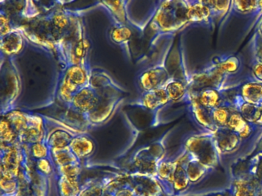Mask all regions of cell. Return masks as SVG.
Returning a JSON list of instances; mask_svg holds the SVG:
<instances>
[{
	"label": "cell",
	"mask_w": 262,
	"mask_h": 196,
	"mask_svg": "<svg viewBox=\"0 0 262 196\" xmlns=\"http://www.w3.org/2000/svg\"><path fill=\"white\" fill-rule=\"evenodd\" d=\"M229 186L234 196H262V152L231 165Z\"/></svg>",
	"instance_id": "cell-1"
},
{
	"label": "cell",
	"mask_w": 262,
	"mask_h": 196,
	"mask_svg": "<svg viewBox=\"0 0 262 196\" xmlns=\"http://www.w3.org/2000/svg\"><path fill=\"white\" fill-rule=\"evenodd\" d=\"M188 7V0L162 2L151 20V29L159 34H171L182 30L190 24Z\"/></svg>",
	"instance_id": "cell-2"
},
{
	"label": "cell",
	"mask_w": 262,
	"mask_h": 196,
	"mask_svg": "<svg viewBox=\"0 0 262 196\" xmlns=\"http://www.w3.org/2000/svg\"><path fill=\"white\" fill-rule=\"evenodd\" d=\"M182 150L212 171L221 162V156L211 132L204 131L188 136Z\"/></svg>",
	"instance_id": "cell-3"
},
{
	"label": "cell",
	"mask_w": 262,
	"mask_h": 196,
	"mask_svg": "<svg viewBox=\"0 0 262 196\" xmlns=\"http://www.w3.org/2000/svg\"><path fill=\"white\" fill-rule=\"evenodd\" d=\"M228 77L214 63L211 62L202 70L189 75L188 92L189 93H195L208 88L222 91L227 87L226 81Z\"/></svg>",
	"instance_id": "cell-4"
},
{
	"label": "cell",
	"mask_w": 262,
	"mask_h": 196,
	"mask_svg": "<svg viewBox=\"0 0 262 196\" xmlns=\"http://www.w3.org/2000/svg\"><path fill=\"white\" fill-rule=\"evenodd\" d=\"M90 75L85 66L73 64L67 69L60 87L61 97L70 103L73 96L81 89L90 85Z\"/></svg>",
	"instance_id": "cell-5"
},
{
	"label": "cell",
	"mask_w": 262,
	"mask_h": 196,
	"mask_svg": "<svg viewBox=\"0 0 262 196\" xmlns=\"http://www.w3.org/2000/svg\"><path fill=\"white\" fill-rule=\"evenodd\" d=\"M125 180L136 196H166L156 176L136 173L125 178Z\"/></svg>",
	"instance_id": "cell-6"
},
{
	"label": "cell",
	"mask_w": 262,
	"mask_h": 196,
	"mask_svg": "<svg viewBox=\"0 0 262 196\" xmlns=\"http://www.w3.org/2000/svg\"><path fill=\"white\" fill-rule=\"evenodd\" d=\"M171 78L165 64H159L145 70L139 78V84L144 91L164 87Z\"/></svg>",
	"instance_id": "cell-7"
},
{
	"label": "cell",
	"mask_w": 262,
	"mask_h": 196,
	"mask_svg": "<svg viewBox=\"0 0 262 196\" xmlns=\"http://www.w3.org/2000/svg\"><path fill=\"white\" fill-rule=\"evenodd\" d=\"M17 143L9 146H2L1 176L19 178L23 157Z\"/></svg>",
	"instance_id": "cell-8"
},
{
	"label": "cell",
	"mask_w": 262,
	"mask_h": 196,
	"mask_svg": "<svg viewBox=\"0 0 262 196\" xmlns=\"http://www.w3.org/2000/svg\"><path fill=\"white\" fill-rule=\"evenodd\" d=\"M99 102V91L90 84L77 92L70 104L73 110L88 115L96 108Z\"/></svg>",
	"instance_id": "cell-9"
},
{
	"label": "cell",
	"mask_w": 262,
	"mask_h": 196,
	"mask_svg": "<svg viewBox=\"0 0 262 196\" xmlns=\"http://www.w3.org/2000/svg\"><path fill=\"white\" fill-rule=\"evenodd\" d=\"M213 135L217 150L222 156L235 153L243 142L240 136L228 127H217V130L213 132Z\"/></svg>",
	"instance_id": "cell-10"
},
{
	"label": "cell",
	"mask_w": 262,
	"mask_h": 196,
	"mask_svg": "<svg viewBox=\"0 0 262 196\" xmlns=\"http://www.w3.org/2000/svg\"><path fill=\"white\" fill-rule=\"evenodd\" d=\"M186 103H188L190 112L196 124L205 130V131L213 132L217 130V127L213 121L211 110L202 106L198 102L195 98L188 94Z\"/></svg>",
	"instance_id": "cell-11"
},
{
	"label": "cell",
	"mask_w": 262,
	"mask_h": 196,
	"mask_svg": "<svg viewBox=\"0 0 262 196\" xmlns=\"http://www.w3.org/2000/svg\"><path fill=\"white\" fill-rule=\"evenodd\" d=\"M179 162V156L173 159H163L158 165L156 176L166 196H174L173 180Z\"/></svg>",
	"instance_id": "cell-12"
},
{
	"label": "cell",
	"mask_w": 262,
	"mask_h": 196,
	"mask_svg": "<svg viewBox=\"0 0 262 196\" xmlns=\"http://www.w3.org/2000/svg\"><path fill=\"white\" fill-rule=\"evenodd\" d=\"M188 18L190 24L211 26L214 20L211 10L205 1L202 0H188Z\"/></svg>",
	"instance_id": "cell-13"
},
{
	"label": "cell",
	"mask_w": 262,
	"mask_h": 196,
	"mask_svg": "<svg viewBox=\"0 0 262 196\" xmlns=\"http://www.w3.org/2000/svg\"><path fill=\"white\" fill-rule=\"evenodd\" d=\"M170 102L168 93L164 87L144 91L137 101L138 105L151 111H156Z\"/></svg>",
	"instance_id": "cell-14"
},
{
	"label": "cell",
	"mask_w": 262,
	"mask_h": 196,
	"mask_svg": "<svg viewBox=\"0 0 262 196\" xmlns=\"http://www.w3.org/2000/svg\"><path fill=\"white\" fill-rule=\"evenodd\" d=\"M188 78H176L171 76L169 81L164 86V88L168 93L170 101L186 102L189 92H188Z\"/></svg>",
	"instance_id": "cell-15"
},
{
	"label": "cell",
	"mask_w": 262,
	"mask_h": 196,
	"mask_svg": "<svg viewBox=\"0 0 262 196\" xmlns=\"http://www.w3.org/2000/svg\"><path fill=\"white\" fill-rule=\"evenodd\" d=\"M238 91L245 102L259 106L262 103V83L248 80L238 86Z\"/></svg>",
	"instance_id": "cell-16"
},
{
	"label": "cell",
	"mask_w": 262,
	"mask_h": 196,
	"mask_svg": "<svg viewBox=\"0 0 262 196\" xmlns=\"http://www.w3.org/2000/svg\"><path fill=\"white\" fill-rule=\"evenodd\" d=\"M183 160L191 185L199 183L204 178L206 177L210 172H211V169L207 168L205 165H202L201 162L190 156L185 151H184Z\"/></svg>",
	"instance_id": "cell-17"
},
{
	"label": "cell",
	"mask_w": 262,
	"mask_h": 196,
	"mask_svg": "<svg viewBox=\"0 0 262 196\" xmlns=\"http://www.w3.org/2000/svg\"><path fill=\"white\" fill-rule=\"evenodd\" d=\"M73 154L79 161L86 159L94 153L96 145L91 138L86 135H77L70 144Z\"/></svg>",
	"instance_id": "cell-18"
},
{
	"label": "cell",
	"mask_w": 262,
	"mask_h": 196,
	"mask_svg": "<svg viewBox=\"0 0 262 196\" xmlns=\"http://www.w3.org/2000/svg\"><path fill=\"white\" fill-rule=\"evenodd\" d=\"M183 158L184 151L182 149V152L179 155V162H178L176 173H174V180H173L174 196H180L186 194L188 188L191 185L185 169Z\"/></svg>",
	"instance_id": "cell-19"
},
{
	"label": "cell",
	"mask_w": 262,
	"mask_h": 196,
	"mask_svg": "<svg viewBox=\"0 0 262 196\" xmlns=\"http://www.w3.org/2000/svg\"><path fill=\"white\" fill-rule=\"evenodd\" d=\"M227 127L240 136L242 140L248 139L253 134L255 129L254 126L245 120L243 116L236 110L231 111Z\"/></svg>",
	"instance_id": "cell-20"
},
{
	"label": "cell",
	"mask_w": 262,
	"mask_h": 196,
	"mask_svg": "<svg viewBox=\"0 0 262 196\" xmlns=\"http://www.w3.org/2000/svg\"><path fill=\"white\" fill-rule=\"evenodd\" d=\"M189 95L195 98L199 104L211 110L224 105L222 90L221 91L213 88L204 89L198 93H189Z\"/></svg>",
	"instance_id": "cell-21"
},
{
	"label": "cell",
	"mask_w": 262,
	"mask_h": 196,
	"mask_svg": "<svg viewBox=\"0 0 262 196\" xmlns=\"http://www.w3.org/2000/svg\"><path fill=\"white\" fill-rule=\"evenodd\" d=\"M116 104V99H112L110 96H102L99 93V104L91 113H89L90 119L94 122H103L111 114Z\"/></svg>",
	"instance_id": "cell-22"
},
{
	"label": "cell",
	"mask_w": 262,
	"mask_h": 196,
	"mask_svg": "<svg viewBox=\"0 0 262 196\" xmlns=\"http://www.w3.org/2000/svg\"><path fill=\"white\" fill-rule=\"evenodd\" d=\"M211 62L229 77L236 75L241 68L240 58L234 55L214 57Z\"/></svg>",
	"instance_id": "cell-23"
},
{
	"label": "cell",
	"mask_w": 262,
	"mask_h": 196,
	"mask_svg": "<svg viewBox=\"0 0 262 196\" xmlns=\"http://www.w3.org/2000/svg\"><path fill=\"white\" fill-rule=\"evenodd\" d=\"M2 51L8 55H17L24 47V39L19 32L12 31L2 36Z\"/></svg>",
	"instance_id": "cell-24"
},
{
	"label": "cell",
	"mask_w": 262,
	"mask_h": 196,
	"mask_svg": "<svg viewBox=\"0 0 262 196\" xmlns=\"http://www.w3.org/2000/svg\"><path fill=\"white\" fill-rule=\"evenodd\" d=\"M58 187L61 196H79L82 187L79 178H70L59 176Z\"/></svg>",
	"instance_id": "cell-25"
},
{
	"label": "cell",
	"mask_w": 262,
	"mask_h": 196,
	"mask_svg": "<svg viewBox=\"0 0 262 196\" xmlns=\"http://www.w3.org/2000/svg\"><path fill=\"white\" fill-rule=\"evenodd\" d=\"M76 136L65 130H56L49 136L47 144L52 149H62L69 147Z\"/></svg>",
	"instance_id": "cell-26"
},
{
	"label": "cell",
	"mask_w": 262,
	"mask_h": 196,
	"mask_svg": "<svg viewBox=\"0 0 262 196\" xmlns=\"http://www.w3.org/2000/svg\"><path fill=\"white\" fill-rule=\"evenodd\" d=\"M51 156L53 158L52 160L53 161L56 167L80 162V161L73 154L70 146L62 149H52Z\"/></svg>",
	"instance_id": "cell-27"
},
{
	"label": "cell",
	"mask_w": 262,
	"mask_h": 196,
	"mask_svg": "<svg viewBox=\"0 0 262 196\" xmlns=\"http://www.w3.org/2000/svg\"><path fill=\"white\" fill-rule=\"evenodd\" d=\"M132 31L126 24L116 22L110 31V38L112 41L119 45H127L131 39Z\"/></svg>",
	"instance_id": "cell-28"
},
{
	"label": "cell",
	"mask_w": 262,
	"mask_h": 196,
	"mask_svg": "<svg viewBox=\"0 0 262 196\" xmlns=\"http://www.w3.org/2000/svg\"><path fill=\"white\" fill-rule=\"evenodd\" d=\"M205 3L211 10L214 21L222 19L231 10L232 1L230 0H227V1L211 0V1H205Z\"/></svg>",
	"instance_id": "cell-29"
},
{
	"label": "cell",
	"mask_w": 262,
	"mask_h": 196,
	"mask_svg": "<svg viewBox=\"0 0 262 196\" xmlns=\"http://www.w3.org/2000/svg\"><path fill=\"white\" fill-rule=\"evenodd\" d=\"M258 0L253 1H244V0H234L231 4V10L240 15H257L258 12Z\"/></svg>",
	"instance_id": "cell-30"
},
{
	"label": "cell",
	"mask_w": 262,
	"mask_h": 196,
	"mask_svg": "<svg viewBox=\"0 0 262 196\" xmlns=\"http://www.w3.org/2000/svg\"><path fill=\"white\" fill-rule=\"evenodd\" d=\"M17 139H19V136L12 127L10 121L7 118L3 119L1 122V145L9 146L14 145L17 143Z\"/></svg>",
	"instance_id": "cell-31"
},
{
	"label": "cell",
	"mask_w": 262,
	"mask_h": 196,
	"mask_svg": "<svg viewBox=\"0 0 262 196\" xmlns=\"http://www.w3.org/2000/svg\"><path fill=\"white\" fill-rule=\"evenodd\" d=\"M102 4L105 6V8L111 12L112 15L116 18L118 22H126L127 16L125 11V2H102Z\"/></svg>",
	"instance_id": "cell-32"
},
{
	"label": "cell",
	"mask_w": 262,
	"mask_h": 196,
	"mask_svg": "<svg viewBox=\"0 0 262 196\" xmlns=\"http://www.w3.org/2000/svg\"><path fill=\"white\" fill-rule=\"evenodd\" d=\"M231 110L228 106L222 105L216 107L211 110L213 121L217 127H227L230 116H231Z\"/></svg>",
	"instance_id": "cell-33"
},
{
	"label": "cell",
	"mask_w": 262,
	"mask_h": 196,
	"mask_svg": "<svg viewBox=\"0 0 262 196\" xmlns=\"http://www.w3.org/2000/svg\"><path fill=\"white\" fill-rule=\"evenodd\" d=\"M0 188H1V196L16 195L19 189V179L17 178L1 176Z\"/></svg>",
	"instance_id": "cell-34"
},
{
	"label": "cell",
	"mask_w": 262,
	"mask_h": 196,
	"mask_svg": "<svg viewBox=\"0 0 262 196\" xmlns=\"http://www.w3.org/2000/svg\"><path fill=\"white\" fill-rule=\"evenodd\" d=\"M108 184L96 183L90 184L82 188L79 196H103L107 191Z\"/></svg>",
	"instance_id": "cell-35"
},
{
	"label": "cell",
	"mask_w": 262,
	"mask_h": 196,
	"mask_svg": "<svg viewBox=\"0 0 262 196\" xmlns=\"http://www.w3.org/2000/svg\"><path fill=\"white\" fill-rule=\"evenodd\" d=\"M30 151H31L32 156L36 160L50 158L51 156V150L46 142L33 144L30 145Z\"/></svg>",
	"instance_id": "cell-36"
},
{
	"label": "cell",
	"mask_w": 262,
	"mask_h": 196,
	"mask_svg": "<svg viewBox=\"0 0 262 196\" xmlns=\"http://www.w3.org/2000/svg\"><path fill=\"white\" fill-rule=\"evenodd\" d=\"M58 175L59 176H67L70 178H79L81 174L80 162L78 163L69 164L64 166L57 167Z\"/></svg>",
	"instance_id": "cell-37"
},
{
	"label": "cell",
	"mask_w": 262,
	"mask_h": 196,
	"mask_svg": "<svg viewBox=\"0 0 262 196\" xmlns=\"http://www.w3.org/2000/svg\"><path fill=\"white\" fill-rule=\"evenodd\" d=\"M253 60L262 62V37L257 32L254 34L251 41Z\"/></svg>",
	"instance_id": "cell-38"
},
{
	"label": "cell",
	"mask_w": 262,
	"mask_h": 196,
	"mask_svg": "<svg viewBox=\"0 0 262 196\" xmlns=\"http://www.w3.org/2000/svg\"><path fill=\"white\" fill-rule=\"evenodd\" d=\"M36 169L41 176H50L53 172V165L50 158L36 161Z\"/></svg>",
	"instance_id": "cell-39"
},
{
	"label": "cell",
	"mask_w": 262,
	"mask_h": 196,
	"mask_svg": "<svg viewBox=\"0 0 262 196\" xmlns=\"http://www.w3.org/2000/svg\"><path fill=\"white\" fill-rule=\"evenodd\" d=\"M180 196H234L231 187L228 186L222 189L213 190L206 192L191 193V194H184Z\"/></svg>",
	"instance_id": "cell-40"
},
{
	"label": "cell",
	"mask_w": 262,
	"mask_h": 196,
	"mask_svg": "<svg viewBox=\"0 0 262 196\" xmlns=\"http://www.w3.org/2000/svg\"><path fill=\"white\" fill-rule=\"evenodd\" d=\"M251 74H252L253 79L262 83V62L252 60Z\"/></svg>",
	"instance_id": "cell-41"
},
{
	"label": "cell",
	"mask_w": 262,
	"mask_h": 196,
	"mask_svg": "<svg viewBox=\"0 0 262 196\" xmlns=\"http://www.w3.org/2000/svg\"><path fill=\"white\" fill-rule=\"evenodd\" d=\"M115 196H136L133 190L127 185L126 182L113 191Z\"/></svg>",
	"instance_id": "cell-42"
},
{
	"label": "cell",
	"mask_w": 262,
	"mask_h": 196,
	"mask_svg": "<svg viewBox=\"0 0 262 196\" xmlns=\"http://www.w3.org/2000/svg\"><path fill=\"white\" fill-rule=\"evenodd\" d=\"M256 32L258 33L260 36L262 37V17L259 19V22L258 24H257V31H256Z\"/></svg>",
	"instance_id": "cell-43"
},
{
	"label": "cell",
	"mask_w": 262,
	"mask_h": 196,
	"mask_svg": "<svg viewBox=\"0 0 262 196\" xmlns=\"http://www.w3.org/2000/svg\"><path fill=\"white\" fill-rule=\"evenodd\" d=\"M259 107H260V118H259L258 121H257V124H256V127H262V103L259 105Z\"/></svg>",
	"instance_id": "cell-44"
},
{
	"label": "cell",
	"mask_w": 262,
	"mask_h": 196,
	"mask_svg": "<svg viewBox=\"0 0 262 196\" xmlns=\"http://www.w3.org/2000/svg\"><path fill=\"white\" fill-rule=\"evenodd\" d=\"M259 9L258 12L257 13V16L258 18H260L262 17V0H258Z\"/></svg>",
	"instance_id": "cell-45"
},
{
	"label": "cell",
	"mask_w": 262,
	"mask_h": 196,
	"mask_svg": "<svg viewBox=\"0 0 262 196\" xmlns=\"http://www.w3.org/2000/svg\"><path fill=\"white\" fill-rule=\"evenodd\" d=\"M103 196H115L114 193L113 192V191H108V190H107L106 191H105V194H104Z\"/></svg>",
	"instance_id": "cell-46"
}]
</instances>
